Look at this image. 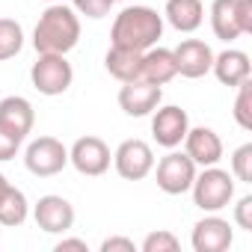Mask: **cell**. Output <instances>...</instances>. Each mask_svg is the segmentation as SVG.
<instances>
[{"mask_svg":"<svg viewBox=\"0 0 252 252\" xmlns=\"http://www.w3.org/2000/svg\"><path fill=\"white\" fill-rule=\"evenodd\" d=\"M80 42V15L65 3H48L33 30L36 54H68Z\"/></svg>","mask_w":252,"mask_h":252,"instance_id":"obj_1","label":"cell"},{"mask_svg":"<svg viewBox=\"0 0 252 252\" xmlns=\"http://www.w3.org/2000/svg\"><path fill=\"white\" fill-rule=\"evenodd\" d=\"M160 39H163V15L152 6H125L110 27V45H125L134 51H149Z\"/></svg>","mask_w":252,"mask_h":252,"instance_id":"obj_2","label":"cell"},{"mask_svg":"<svg viewBox=\"0 0 252 252\" xmlns=\"http://www.w3.org/2000/svg\"><path fill=\"white\" fill-rule=\"evenodd\" d=\"M193 205L205 214H220L234 202V175L220 166H202L193 178Z\"/></svg>","mask_w":252,"mask_h":252,"instance_id":"obj_3","label":"cell"},{"mask_svg":"<svg viewBox=\"0 0 252 252\" xmlns=\"http://www.w3.org/2000/svg\"><path fill=\"white\" fill-rule=\"evenodd\" d=\"M30 80H33V89L39 95L57 98V95H65L71 89L74 68L65 60V54H39V60L30 68Z\"/></svg>","mask_w":252,"mask_h":252,"instance_id":"obj_4","label":"cell"},{"mask_svg":"<svg viewBox=\"0 0 252 252\" xmlns=\"http://www.w3.org/2000/svg\"><path fill=\"white\" fill-rule=\"evenodd\" d=\"M24 166L36 178H54L68 166V149L57 137H36L24 149Z\"/></svg>","mask_w":252,"mask_h":252,"instance_id":"obj_5","label":"cell"},{"mask_svg":"<svg viewBox=\"0 0 252 252\" xmlns=\"http://www.w3.org/2000/svg\"><path fill=\"white\" fill-rule=\"evenodd\" d=\"M152 172H155V178H158V187H160L166 196H184V193H190L199 166H196L184 152L169 149V155L160 158Z\"/></svg>","mask_w":252,"mask_h":252,"instance_id":"obj_6","label":"cell"},{"mask_svg":"<svg viewBox=\"0 0 252 252\" xmlns=\"http://www.w3.org/2000/svg\"><path fill=\"white\" fill-rule=\"evenodd\" d=\"M113 166L125 181H143L155 169V152L146 140H125L113 152Z\"/></svg>","mask_w":252,"mask_h":252,"instance_id":"obj_7","label":"cell"},{"mask_svg":"<svg viewBox=\"0 0 252 252\" xmlns=\"http://www.w3.org/2000/svg\"><path fill=\"white\" fill-rule=\"evenodd\" d=\"M68 163H71L80 175L98 178V175H104V172L110 169L113 155H110V146H107L101 137L86 134V137L74 140V146L68 149Z\"/></svg>","mask_w":252,"mask_h":252,"instance_id":"obj_8","label":"cell"},{"mask_svg":"<svg viewBox=\"0 0 252 252\" xmlns=\"http://www.w3.org/2000/svg\"><path fill=\"white\" fill-rule=\"evenodd\" d=\"M190 131V116L178 104L158 107L152 113V137L160 149H178Z\"/></svg>","mask_w":252,"mask_h":252,"instance_id":"obj_9","label":"cell"},{"mask_svg":"<svg viewBox=\"0 0 252 252\" xmlns=\"http://www.w3.org/2000/svg\"><path fill=\"white\" fill-rule=\"evenodd\" d=\"M74 205L57 193H48L33 205V220L45 234H68L74 228Z\"/></svg>","mask_w":252,"mask_h":252,"instance_id":"obj_10","label":"cell"},{"mask_svg":"<svg viewBox=\"0 0 252 252\" xmlns=\"http://www.w3.org/2000/svg\"><path fill=\"white\" fill-rule=\"evenodd\" d=\"M231 243H234V228L220 214H208L193 225L190 246L196 252H225L231 249Z\"/></svg>","mask_w":252,"mask_h":252,"instance_id":"obj_11","label":"cell"},{"mask_svg":"<svg viewBox=\"0 0 252 252\" xmlns=\"http://www.w3.org/2000/svg\"><path fill=\"white\" fill-rule=\"evenodd\" d=\"M163 101V86H155L149 80H128L122 83L119 89V107L134 116V119H143V116H152Z\"/></svg>","mask_w":252,"mask_h":252,"instance_id":"obj_12","label":"cell"},{"mask_svg":"<svg viewBox=\"0 0 252 252\" xmlns=\"http://www.w3.org/2000/svg\"><path fill=\"white\" fill-rule=\"evenodd\" d=\"M175 54V65H178V74L187 77V80H199L211 71L214 65V51L208 42L202 39H181V45L172 51Z\"/></svg>","mask_w":252,"mask_h":252,"instance_id":"obj_13","label":"cell"},{"mask_svg":"<svg viewBox=\"0 0 252 252\" xmlns=\"http://www.w3.org/2000/svg\"><path fill=\"white\" fill-rule=\"evenodd\" d=\"M184 155L196 163V166H217L222 160V140L214 128H190L187 137H184Z\"/></svg>","mask_w":252,"mask_h":252,"instance_id":"obj_14","label":"cell"},{"mask_svg":"<svg viewBox=\"0 0 252 252\" xmlns=\"http://www.w3.org/2000/svg\"><path fill=\"white\" fill-rule=\"evenodd\" d=\"M214 77L228 86V89H237L243 80H249L252 74V65H249V54L237 51V48H225L222 54H214V65H211Z\"/></svg>","mask_w":252,"mask_h":252,"instance_id":"obj_15","label":"cell"},{"mask_svg":"<svg viewBox=\"0 0 252 252\" xmlns=\"http://www.w3.org/2000/svg\"><path fill=\"white\" fill-rule=\"evenodd\" d=\"M178 77V65H175V54L169 48H149L143 51V63H140V80H149L155 86H166L169 80Z\"/></svg>","mask_w":252,"mask_h":252,"instance_id":"obj_16","label":"cell"},{"mask_svg":"<svg viewBox=\"0 0 252 252\" xmlns=\"http://www.w3.org/2000/svg\"><path fill=\"white\" fill-rule=\"evenodd\" d=\"M0 125L9 128L12 134H18L21 140H27V134L36 125V110L24 95H6L0 101Z\"/></svg>","mask_w":252,"mask_h":252,"instance_id":"obj_17","label":"cell"},{"mask_svg":"<svg viewBox=\"0 0 252 252\" xmlns=\"http://www.w3.org/2000/svg\"><path fill=\"white\" fill-rule=\"evenodd\" d=\"M163 21L178 33H196L205 21V6L202 0H166Z\"/></svg>","mask_w":252,"mask_h":252,"instance_id":"obj_18","label":"cell"},{"mask_svg":"<svg viewBox=\"0 0 252 252\" xmlns=\"http://www.w3.org/2000/svg\"><path fill=\"white\" fill-rule=\"evenodd\" d=\"M140 63H143V51L134 48H125V45H110L107 57H104V68L119 80V83H128L140 77Z\"/></svg>","mask_w":252,"mask_h":252,"instance_id":"obj_19","label":"cell"},{"mask_svg":"<svg viewBox=\"0 0 252 252\" xmlns=\"http://www.w3.org/2000/svg\"><path fill=\"white\" fill-rule=\"evenodd\" d=\"M211 30L220 42L231 45L240 39V24H237V0H214L211 3Z\"/></svg>","mask_w":252,"mask_h":252,"instance_id":"obj_20","label":"cell"},{"mask_svg":"<svg viewBox=\"0 0 252 252\" xmlns=\"http://www.w3.org/2000/svg\"><path fill=\"white\" fill-rule=\"evenodd\" d=\"M27 217H30V202H27L24 190L9 184V190L3 193V199H0V225L18 228V225L27 222Z\"/></svg>","mask_w":252,"mask_h":252,"instance_id":"obj_21","label":"cell"},{"mask_svg":"<svg viewBox=\"0 0 252 252\" xmlns=\"http://www.w3.org/2000/svg\"><path fill=\"white\" fill-rule=\"evenodd\" d=\"M24 48V27L15 18H0V63L15 60Z\"/></svg>","mask_w":252,"mask_h":252,"instance_id":"obj_22","label":"cell"},{"mask_svg":"<svg viewBox=\"0 0 252 252\" xmlns=\"http://www.w3.org/2000/svg\"><path fill=\"white\" fill-rule=\"evenodd\" d=\"M234 122L243 131H252V80H243L237 86V98H234Z\"/></svg>","mask_w":252,"mask_h":252,"instance_id":"obj_23","label":"cell"},{"mask_svg":"<svg viewBox=\"0 0 252 252\" xmlns=\"http://www.w3.org/2000/svg\"><path fill=\"white\" fill-rule=\"evenodd\" d=\"M140 249H143V252H178V249H181V240H178V234H172L169 228H158V231H152V234L143 237Z\"/></svg>","mask_w":252,"mask_h":252,"instance_id":"obj_24","label":"cell"},{"mask_svg":"<svg viewBox=\"0 0 252 252\" xmlns=\"http://www.w3.org/2000/svg\"><path fill=\"white\" fill-rule=\"evenodd\" d=\"M231 175H234V181L252 184V143H243V146L234 149V155H231Z\"/></svg>","mask_w":252,"mask_h":252,"instance_id":"obj_25","label":"cell"},{"mask_svg":"<svg viewBox=\"0 0 252 252\" xmlns=\"http://www.w3.org/2000/svg\"><path fill=\"white\" fill-rule=\"evenodd\" d=\"M116 0H71V9L83 18H92V21H101L110 15Z\"/></svg>","mask_w":252,"mask_h":252,"instance_id":"obj_26","label":"cell"},{"mask_svg":"<svg viewBox=\"0 0 252 252\" xmlns=\"http://www.w3.org/2000/svg\"><path fill=\"white\" fill-rule=\"evenodd\" d=\"M21 137L18 134H12L9 128H3V125H0V163L3 160H12L18 152H21Z\"/></svg>","mask_w":252,"mask_h":252,"instance_id":"obj_27","label":"cell"},{"mask_svg":"<svg viewBox=\"0 0 252 252\" xmlns=\"http://www.w3.org/2000/svg\"><path fill=\"white\" fill-rule=\"evenodd\" d=\"M234 225L243 231H252V196H240L234 202Z\"/></svg>","mask_w":252,"mask_h":252,"instance_id":"obj_28","label":"cell"},{"mask_svg":"<svg viewBox=\"0 0 252 252\" xmlns=\"http://www.w3.org/2000/svg\"><path fill=\"white\" fill-rule=\"evenodd\" d=\"M101 252H137V243L131 237H122V234H113L107 240H101Z\"/></svg>","mask_w":252,"mask_h":252,"instance_id":"obj_29","label":"cell"},{"mask_svg":"<svg viewBox=\"0 0 252 252\" xmlns=\"http://www.w3.org/2000/svg\"><path fill=\"white\" fill-rule=\"evenodd\" d=\"M237 24L243 36L252 33V0H237Z\"/></svg>","mask_w":252,"mask_h":252,"instance_id":"obj_30","label":"cell"},{"mask_svg":"<svg viewBox=\"0 0 252 252\" xmlns=\"http://www.w3.org/2000/svg\"><path fill=\"white\" fill-rule=\"evenodd\" d=\"M54 249H57V252H68V249H74V252H89L86 240H80V237H63Z\"/></svg>","mask_w":252,"mask_h":252,"instance_id":"obj_31","label":"cell"},{"mask_svg":"<svg viewBox=\"0 0 252 252\" xmlns=\"http://www.w3.org/2000/svg\"><path fill=\"white\" fill-rule=\"evenodd\" d=\"M6 190H9V178L0 172V199H3V193H6Z\"/></svg>","mask_w":252,"mask_h":252,"instance_id":"obj_32","label":"cell"},{"mask_svg":"<svg viewBox=\"0 0 252 252\" xmlns=\"http://www.w3.org/2000/svg\"><path fill=\"white\" fill-rule=\"evenodd\" d=\"M45 3H65V0H45Z\"/></svg>","mask_w":252,"mask_h":252,"instance_id":"obj_33","label":"cell"}]
</instances>
